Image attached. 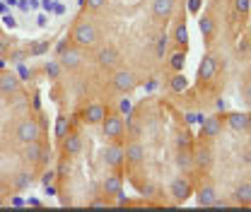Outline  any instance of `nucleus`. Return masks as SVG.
<instances>
[{
    "label": "nucleus",
    "mask_w": 251,
    "mask_h": 212,
    "mask_svg": "<svg viewBox=\"0 0 251 212\" xmlns=\"http://www.w3.org/2000/svg\"><path fill=\"white\" fill-rule=\"evenodd\" d=\"M169 41H172V36L169 34H159L155 41L157 46V58H164V53H167V48H169Z\"/></svg>",
    "instance_id": "b1692460"
},
{
    "label": "nucleus",
    "mask_w": 251,
    "mask_h": 212,
    "mask_svg": "<svg viewBox=\"0 0 251 212\" xmlns=\"http://www.w3.org/2000/svg\"><path fill=\"white\" fill-rule=\"evenodd\" d=\"M97 51H94V63L99 65V68H114V65H119L121 61V51H119V46H114V44H101V46H94Z\"/></svg>",
    "instance_id": "423d86ee"
},
{
    "label": "nucleus",
    "mask_w": 251,
    "mask_h": 212,
    "mask_svg": "<svg viewBox=\"0 0 251 212\" xmlns=\"http://www.w3.org/2000/svg\"><path fill=\"white\" fill-rule=\"evenodd\" d=\"M130 111H133V101L128 99V94H124V99H119V114L128 116Z\"/></svg>",
    "instance_id": "a878e982"
},
{
    "label": "nucleus",
    "mask_w": 251,
    "mask_h": 212,
    "mask_svg": "<svg viewBox=\"0 0 251 212\" xmlns=\"http://www.w3.org/2000/svg\"><path fill=\"white\" fill-rule=\"evenodd\" d=\"M58 63H61V70H68V72H75L82 68L85 63V51L73 46V44H65V48L58 51Z\"/></svg>",
    "instance_id": "7ed1b4c3"
},
{
    "label": "nucleus",
    "mask_w": 251,
    "mask_h": 212,
    "mask_svg": "<svg viewBox=\"0 0 251 212\" xmlns=\"http://www.w3.org/2000/svg\"><path fill=\"white\" fill-rule=\"evenodd\" d=\"M111 87L119 92V94H130V92L138 87V75L130 68H119L111 75Z\"/></svg>",
    "instance_id": "39448f33"
},
{
    "label": "nucleus",
    "mask_w": 251,
    "mask_h": 212,
    "mask_svg": "<svg viewBox=\"0 0 251 212\" xmlns=\"http://www.w3.org/2000/svg\"><path fill=\"white\" fill-rule=\"evenodd\" d=\"M174 5H176V0H152V5H150L152 17L157 22H167L174 12Z\"/></svg>",
    "instance_id": "dca6fc26"
},
{
    "label": "nucleus",
    "mask_w": 251,
    "mask_h": 212,
    "mask_svg": "<svg viewBox=\"0 0 251 212\" xmlns=\"http://www.w3.org/2000/svg\"><path fill=\"white\" fill-rule=\"evenodd\" d=\"M157 85H159V82H157L155 77H152V80H150V82L145 85V92H155V90H157Z\"/></svg>",
    "instance_id": "473e14b6"
},
{
    "label": "nucleus",
    "mask_w": 251,
    "mask_h": 212,
    "mask_svg": "<svg viewBox=\"0 0 251 212\" xmlns=\"http://www.w3.org/2000/svg\"><path fill=\"white\" fill-rule=\"evenodd\" d=\"M193 166H198L201 171H210V166H213V150H210V145H205L203 140H201V145L193 150Z\"/></svg>",
    "instance_id": "4468645a"
},
{
    "label": "nucleus",
    "mask_w": 251,
    "mask_h": 212,
    "mask_svg": "<svg viewBox=\"0 0 251 212\" xmlns=\"http://www.w3.org/2000/svg\"><path fill=\"white\" fill-rule=\"evenodd\" d=\"M247 118H249V114H244V111H232V114H227L222 121L227 123L232 130L244 133V130H247Z\"/></svg>",
    "instance_id": "a211bd4d"
},
{
    "label": "nucleus",
    "mask_w": 251,
    "mask_h": 212,
    "mask_svg": "<svg viewBox=\"0 0 251 212\" xmlns=\"http://www.w3.org/2000/svg\"><path fill=\"white\" fill-rule=\"evenodd\" d=\"M222 118L225 116H205V121L201 123V140L210 142V140L220 138V133H222Z\"/></svg>",
    "instance_id": "ddd939ff"
},
{
    "label": "nucleus",
    "mask_w": 251,
    "mask_h": 212,
    "mask_svg": "<svg viewBox=\"0 0 251 212\" xmlns=\"http://www.w3.org/2000/svg\"><path fill=\"white\" fill-rule=\"evenodd\" d=\"M143 162H145V147H143V142H138V140L133 138L124 147V164H128L130 169H135V166H140Z\"/></svg>",
    "instance_id": "1a4fd4ad"
},
{
    "label": "nucleus",
    "mask_w": 251,
    "mask_h": 212,
    "mask_svg": "<svg viewBox=\"0 0 251 212\" xmlns=\"http://www.w3.org/2000/svg\"><path fill=\"white\" fill-rule=\"evenodd\" d=\"M99 39H101L99 27H97V22H94V20H90V17H82L80 22H75V27H73L70 36H68V41H70L73 46L82 48V51H90V48H94V46L99 44Z\"/></svg>",
    "instance_id": "f257e3e1"
},
{
    "label": "nucleus",
    "mask_w": 251,
    "mask_h": 212,
    "mask_svg": "<svg viewBox=\"0 0 251 212\" xmlns=\"http://www.w3.org/2000/svg\"><path fill=\"white\" fill-rule=\"evenodd\" d=\"M20 90H22L20 75L2 68V70H0V94H2V96H10V94H17Z\"/></svg>",
    "instance_id": "9b49d317"
},
{
    "label": "nucleus",
    "mask_w": 251,
    "mask_h": 212,
    "mask_svg": "<svg viewBox=\"0 0 251 212\" xmlns=\"http://www.w3.org/2000/svg\"><path fill=\"white\" fill-rule=\"evenodd\" d=\"M215 109H218L220 114H225V111H227V101H225V99H218V101H215Z\"/></svg>",
    "instance_id": "2f4dec72"
},
{
    "label": "nucleus",
    "mask_w": 251,
    "mask_h": 212,
    "mask_svg": "<svg viewBox=\"0 0 251 212\" xmlns=\"http://www.w3.org/2000/svg\"><path fill=\"white\" fill-rule=\"evenodd\" d=\"M106 114H109V111H106V106H104V104L92 101V104H87V106L82 109L80 118H82V123H87V125H101V121H104V116H106Z\"/></svg>",
    "instance_id": "f8f14e48"
},
{
    "label": "nucleus",
    "mask_w": 251,
    "mask_h": 212,
    "mask_svg": "<svg viewBox=\"0 0 251 212\" xmlns=\"http://www.w3.org/2000/svg\"><path fill=\"white\" fill-rule=\"evenodd\" d=\"M218 75V61L213 53H203V58L198 63V82L201 85H208L213 77Z\"/></svg>",
    "instance_id": "9d476101"
},
{
    "label": "nucleus",
    "mask_w": 251,
    "mask_h": 212,
    "mask_svg": "<svg viewBox=\"0 0 251 212\" xmlns=\"http://www.w3.org/2000/svg\"><path fill=\"white\" fill-rule=\"evenodd\" d=\"M247 133L251 135V111H249V118H247Z\"/></svg>",
    "instance_id": "72a5a7b5"
},
{
    "label": "nucleus",
    "mask_w": 251,
    "mask_h": 212,
    "mask_svg": "<svg viewBox=\"0 0 251 212\" xmlns=\"http://www.w3.org/2000/svg\"><path fill=\"white\" fill-rule=\"evenodd\" d=\"M242 99H244V101L251 106V77L244 82V87H242Z\"/></svg>",
    "instance_id": "cd10ccee"
},
{
    "label": "nucleus",
    "mask_w": 251,
    "mask_h": 212,
    "mask_svg": "<svg viewBox=\"0 0 251 212\" xmlns=\"http://www.w3.org/2000/svg\"><path fill=\"white\" fill-rule=\"evenodd\" d=\"M218 200V188L213 183H203L198 190H196V203L198 208H213V203Z\"/></svg>",
    "instance_id": "2eb2a0df"
},
{
    "label": "nucleus",
    "mask_w": 251,
    "mask_h": 212,
    "mask_svg": "<svg viewBox=\"0 0 251 212\" xmlns=\"http://www.w3.org/2000/svg\"><path fill=\"white\" fill-rule=\"evenodd\" d=\"M237 51H239V53H249V51H251V39H249V36H244V39L239 41Z\"/></svg>",
    "instance_id": "c85d7f7f"
},
{
    "label": "nucleus",
    "mask_w": 251,
    "mask_h": 212,
    "mask_svg": "<svg viewBox=\"0 0 251 212\" xmlns=\"http://www.w3.org/2000/svg\"><path fill=\"white\" fill-rule=\"evenodd\" d=\"M249 7H251V0H234V12L244 20L247 17V12H249Z\"/></svg>",
    "instance_id": "393cba45"
},
{
    "label": "nucleus",
    "mask_w": 251,
    "mask_h": 212,
    "mask_svg": "<svg viewBox=\"0 0 251 212\" xmlns=\"http://www.w3.org/2000/svg\"><path fill=\"white\" fill-rule=\"evenodd\" d=\"M101 159H104V164L111 171H121V166H124V145L119 140H109V145L104 147Z\"/></svg>",
    "instance_id": "0eeeda50"
},
{
    "label": "nucleus",
    "mask_w": 251,
    "mask_h": 212,
    "mask_svg": "<svg viewBox=\"0 0 251 212\" xmlns=\"http://www.w3.org/2000/svg\"><path fill=\"white\" fill-rule=\"evenodd\" d=\"M174 162H176V166H179L181 171H191V169H193V152L188 150V147H179Z\"/></svg>",
    "instance_id": "6ab92c4d"
},
{
    "label": "nucleus",
    "mask_w": 251,
    "mask_h": 212,
    "mask_svg": "<svg viewBox=\"0 0 251 212\" xmlns=\"http://www.w3.org/2000/svg\"><path fill=\"white\" fill-rule=\"evenodd\" d=\"M198 27H201V34H203V41L210 44V41H213V34H215V22H213V17H210V15H203V17L198 20Z\"/></svg>",
    "instance_id": "aec40b11"
},
{
    "label": "nucleus",
    "mask_w": 251,
    "mask_h": 212,
    "mask_svg": "<svg viewBox=\"0 0 251 212\" xmlns=\"http://www.w3.org/2000/svg\"><path fill=\"white\" fill-rule=\"evenodd\" d=\"M126 133V121H124V114H106L104 121H101V135L106 140H121Z\"/></svg>",
    "instance_id": "20e7f679"
},
{
    "label": "nucleus",
    "mask_w": 251,
    "mask_h": 212,
    "mask_svg": "<svg viewBox=\"0 0 251 212\" xmlns=\"http://www.w3.org/2000/svg\"><path fill=\"white\" fill-rule=\"evenodd\" d=\"M201 7H203V0H188V12L191 15H198Z\"/></svg>",
    "instance_id": "c756f323"
},
{
    "label": "nucleus",
    "mask_w": 251,
    "mask_h": 212,
    "mask_svg": "<svg viewBox=\"0 0 251 212\" xmlns=\"http://www.w3.org/2000/svg\"><path fill=\"white\" fill-rule=\"evenodd\" d=\"M172 41L179 46V48H188V29H186V22H179L176 27H174V34H172Z\"/></svg>",
    "instance_id": "412c9836"
},
{
    "label": "nucleus",
    "mask_w": 251,
    "mask_h": 212,
    "mask_svg": "<svg viewBox=\"0 0 251 212\" xmlns=\"http://www.w3.org/2000/svg\"><path fill=\"white\" fill-rule=\"evenodd\" d=\"M184 118H186L188 125H193V123H198V125H201V123L205 121V116H203V114H196V111H188Z\"/></svg>",
    "instance_id": "bb28decb"
},
{
    "label": "nucleus",
    "mask_w": 251,
    "mask_h": 212,
    "mask_svg": "<svg viewBox=\"0 0 251 212\" xmlns=\"http://www.w3.org/2000/svg\"><path fill=\"white\" fill-rule=\"evenodd\" d=\"M53 179H56L53 171H44V174H41V183H44V186H46V183H53Z\"/></svg>",
    "instance_id": "7c9ffc66"
},
{
    "label": "nucleus",
    "mask_w": 251,
    "mask_h": 212,
    "mask_svg": "<svg viewBox=\"0 0 251 212\" xmlns=\"http://www.w3.org/2000/svg\"><path fill=\"white\" fill-rule=\"evenodd\" d=\"M184 65H186V51H184V48H179V51H174V53H172V58H169V68H172L174 72H181V70H184Z\"/></svg>",
    "instance_id": "5701e85b"
},
{
    "label": "nucleus",
    "mask_w": 251,
    "mask_h": 212,
    "mask_svg": "<svg viewBox=\"0 0 251 212\" xmlns=\"http://www.w3.org/2000/svg\"><path fill=\"white\" fill-rule=\"evenodd\" d=\"M169 195H172V200H174L176 205H184L188 198L193 195V186H191V181H188V179H184V176H176V179L172 181V186H169Z\"/></svg>",
    "instance_id": "6e6552de"
},
{
    "label": "nucleus",
    "mask_w": 251,
    "mask_h": 212,
    "mask_svg": "<svg viewBox=\"0 0 251 212\" xmlns=\"http://www.w3.org/2000/svg\"><path fill=\"white\" fill-rule=\"evenodd\" d=\"M232 203H234V205H242V208H249L251 205V181H242L232 190Z\"/></svg>",
    "instance_id": "f3484780"
},
{
    "label": "nucleus",
    "mask_w": 251,
    "mask_h": 212,
    "mask_svg": "<svg viewBox=\"0 0 251 212\" xmlns=\"http://www.w3.org/2000/svg\"><path fill=\"white\" fill-rule=\"evenodd\" d=\"M169 90L174 92V94H184L188 90V77L184 75V70L181 72H174V77L169 80Z\"/></svg>",
    "instance_id": "4be33fe9"
},
{
    "label": "nucleus",
    "mask_w": 251,
    "mask_h": 212,
    "mask_svg": "<svg viewBox=\"0 0 251 212\" xmlns=\"http://www.w3.org/2000/svg\"><path fill=\"white\" fill-rule=\"evenodd\" d=\"M15 138L20 145H27V142H36L44 138V125L39 118H34L31 114H25L15 121Z\"/></svg>",
    "instance_id": "f03ea898"
}]
</instances>
